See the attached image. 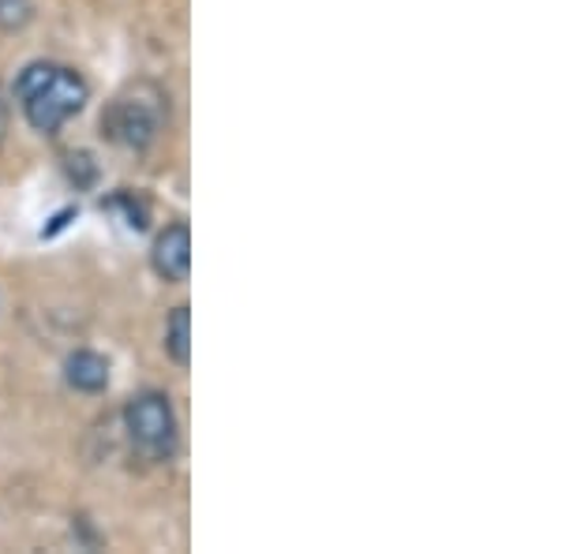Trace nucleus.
<instances>
[{"mask_svg":"<svg viewBox=\"0 0 562 554\" xmlns=\"http://www.w3.org/2000/svg\"><path fill=\"white\" fill-rule=\"evenodd\" d=\"M109 211H124V225H128V229H135V233L147 229V203H135L132 195L109 199Z\"/></svg>","mask_w":562,"mask_h":554,"instance_id":"nucleus-7","label":"nucleus"},{"mask_svg":"<svg viewBox=\"0 0 562 554\" xmlns=\"http://www.w3.org/2000/svg\"><path fill=\"white\" fill-rule=\"evenodd\" d=\"M150 262L158 270V278L173 281V285L188 281V274H192V233H188L184 222L166 225V233L154 240Z\"/></svg>","mask_w":562,"mask_h":554,"instance_id":"nucleus-4","label":"nucleus"},{"mask_svg":"<svg viewBox=\"0 0 562 554\" xmlns=\"http://www.w3.org/2000/svg\"><path fill=\"white\" fill-rule=\"evenodd\" d=\"M124 431L132 446L150 461H169L177 450V412L166 394L147 389L124 405Z\"/></svg>","mask_w":562,"mask_h":554,"instance_id":"nucleus-2","label":"nucleus"},{"mask_svg":"<svg viewBox=\"0 0 562 554\" xmlns=\"http://www.w3.org/2000/svg\"><path fill=\"white\" fill-rule=\"evenodd\" d=\"M102 132L128 150H147L161 132V94L154 87H135L121 94L102 116Z\"/></svg>","mask_w":562,"mask_h":554,"instance_id":"nucleus-3","label":"nucleus"},{"mask_svg":"<svg viewBox=\"0 0 562 554\" xmlns=\"http://www.w3.org/2000/svg\"><path fill=\"white\" fill-rule=\"evenodd\" d=\"M15 98L23 105V116L34 132L57 135L76 113H83L90 87L79 71L49 60H34L15 79Z\"/></svg>","mask_w":562,"mask_h":554,"instance_id":"nucleus-1","label":"nucleus"},{"mask_svg":"<svg viewBox=\"0 0 562 554\" xmlns=\"http://www.w3.org/2000/svg\"><path fill=\"white\" fill-rule=\"evenodd\" d=\"M65 378H68L71 389L102 394V389L109 386V360L98 357V352H90V349H79L65 360Z\"/></svg>","mask_w":562,"mask_h":554,"instance_id":"nucleus-5","label":"nucleus"},{"mask_svg":"<svg viewBox=\"0 0 562 554\" xmlns=\"http://www.w3.org/2000/svg\"><path fill=\"white\" fill-rule=\"evenodd\" d=\"M166 352L180 368H188V360H192V315H188L184 304L173 307L166 323Z\"/></svg>","mask_w":562,"mask_h":554,"instance_id":"nucleus-6","label":"nucleus"},{"mask_svg":"<svg viewBox=\"0 0 562 554\" xmlns=\"http://www.w3.org/2000/svg\"><path fill=\"white\" fill-rule=\"evenodd\" d=\"M31 20V0H0V26L4 31H20Z\"/></svg>","mask_w":562,"mask_h":554,"instance_id":"nucleus-8","label":"nucleus"}]
</instances>
